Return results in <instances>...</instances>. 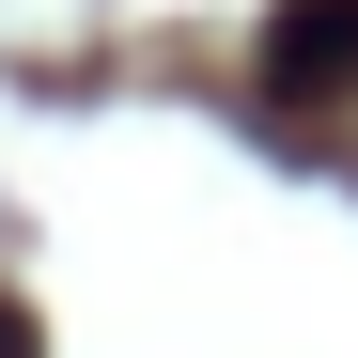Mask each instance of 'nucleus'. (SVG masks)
<instances>
[{
  "instance_id": "obj_2",
  "label": "nucleus",
  "mask_w": 358,
  "mask_h": 358,
  "mask_svg": "<svg viewBox=\"0 0 358 358\" xmlns=\"http://www.w3.org/2000/svg\"><path fill=\"white\" fill-rule=\"evenodd\" d=\"M0 358H31V327H16V312H0Z\"/></svg>"
},
{
  "instance_id": "obj_1",
  "label": "nucleus",
  "mask_w": 358,
  "mask_h": 358,
  "mask_svg": "<svg viewBox=\"0 0 358 358\" xmlns=\"http://www.w3.org/2000/svg\"><path fill=\"white\" fill-rule=\"evenodd\" d=\"M265 94H296V109L358 94V0H280L265 16Z\"/></svg>"
}]
</instances>
